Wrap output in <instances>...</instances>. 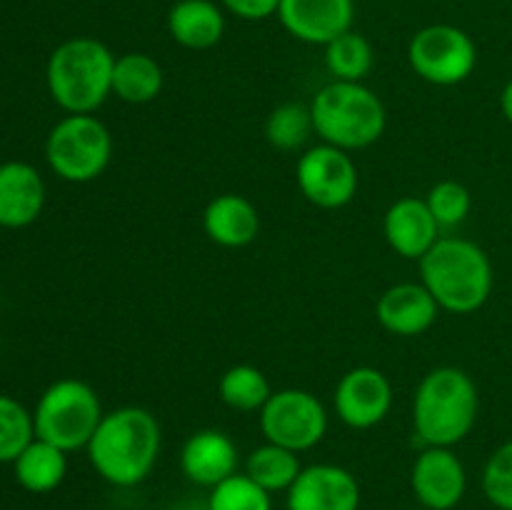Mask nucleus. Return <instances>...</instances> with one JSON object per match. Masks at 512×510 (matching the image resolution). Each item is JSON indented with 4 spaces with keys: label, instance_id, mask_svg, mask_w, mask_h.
Instances as JSON below:
<instances>
[{
    "label": "nucleus",
    "instance_id": "obj_21",
    "mask_svg": "<svg viewBox=\"0 0 512 510\" xmlns=\"http://www.w3.org/2000/svg\"><path fill=\"white\" fill-rule=\"evenodd\" d=\"M165 75L158 60L148 53H123L115 58L113 95L123 103H153L163 93Z\"/></svg>",
    "mask_w": 512,
    "mask_h": 510
},
{
    "label": "nucleus",
    "instance_id": "obj_1",
    "mask_svg": "<svg viewBox=\"0 0 512 510\" xmlns=\"http://www.w3.org/2000/svg\"><path fill=\"white\" fill-rule=\"evenodd\" d=\"M163 433L150 410L123 405L103 415L88 443V460L95 473L115 488L140 485L160 458Z\"/></svg>",
    "mask_w": 512,
    "mask_h": 510
},
{
    "label": "nucleus",
    "instance_id": "obj_10",
    "mask_svg": "<svg viewBox=\"0 0 512 510\" xmlns=\"http://www.w3.org/2000/svg\"><path fill=\"white\" fill-rule=\"evenodd\" d=\"M295 180L308 203L323 210H340L358 193V168L348 150L318 143L305 150L295 165Z\"/></svg>",
    "mask_w": 512,
    "mask_h": 510
},
{
    "label": "nucleus",
    "instance_id": "obj_20",
    "mask_svg": "<svg viewBox=\"0 0 512 510\" xmlns=\"http://www.w3.org/2000/svg\"><path fill=\"white\" fill-rule=\"evenodd\" d=\"M168 33L180 48H215L225 33L223 8L213 0H178L168 10Z\"/></svg>",
    "mask_w": 512,
    "mask_h": 510
},
{
    "label": "nucleus",
    "instance_id": "obj_17",
    "mask_svg": "<svg viewBox=\"0 0 512 510\" xmlns=\"http://www.w3.org/2000/svg\"><path fill=\"white\" fill-rule=\"evenodd\" d=\"M383 233L390 248L405 260H420L440 240V225L425 198H398L383 218Z\"/></svg>",
    "mask_w": 512,
    "mask_h": 510
},
{
    "label": "nucleus",
    "instance_id": "obj_24",
    "mask_svg": "<svg viewBox=\"0 0 512 510\" xmlns=\"http://www.w3.org/2000/svg\"><path fill=\"white\" fill-rule=\"evenodd\" d=\"M375 65L373 45L365 35L348 30L325 45V68L333 80L345 83H363Z\"/></svg>",
    "mask_w": 512,
    "mask_h": 510
},
{
    "label": "nucleus",
    "instance_id": "obj_25",
    "mask_svg": "<svg viewBox=\"0 0 512 510\" xmlns=\"http://www.w3.org/2000/svg\"><path fill=\"white\" fill-rule=\"evenodd\" d=\"M218 395L228 408L238 410V413H255L263 410L268 398L273 395L268 378L260 368L248 363L233 365L220 375Z\"/></svg>",
    "mask_w": 512,
    "mask_h": 510
},
{
    "label": "nucleus",
    "instance_id": "obj_11",
    "mask_svg": "<svg viewBox=\"0 0 512 510\" xmlns=\"http://www.w3.org/2000/svg\"><path fill=\"white\" fill-rule=\"evenodd\" d=\"M333 405L338 418L353 430H370L388 418L393 408V385L373 365L350 368L335 385Z\"/></svg>",
    "mask_w": 512,
    "mask_h": 510
},
{
    "label": "nucleus",
    "instance_id": "obj_6",
    "mask_svg": "<svg viewBox=\"0 0 512 510\" xmlns=\"http://www.w3.org/2000/svg\"><path fill=\"white\" fill-rule=\"evenodd\" d=\"M103 415L98 393L88 383L78 378L55 380L43 390L33 410L35 438L65 453L88 448Z\"/></svg>",
    "mask_w": 512,
    "mask_h": 510
},
{
    "label": "nucleus",
    "instance_id": "obj_32",
    "mask_svg": "<svg viewBox=\"0 0 512 510\" xmlns=\"http://www.w3.org/2000/svg\"><path fill=\"white\" fill-rule=\"evenodd\" d=\"M500 110H503L505 120L512 125V78L505 83L503 93H500Z\"/></svg>",
    "mask_w": 512,
    "mask_h": 510
},
{
    "label": "nucleus",
    "instance_id": "obj_8",
    "mask_svg": "<svg viewBox=\"0 0 512 510\" xmlns=\"http://www.w3.org/2000/svg\"><path fill=\"white\" fill-rule=\"evenodd\" d=\"M408 63L420 80L440 88L460 85L478 68V45L463 28L433 23L408 43Z\"/></svg>",
    "mask_w": 512,
    "mask_h": 510
},
{
    "label": "nucleus",
    "instance_id": "obj_16",
    "mask_svg": "<svg viewBox=\"0 0 512 510\" xmlns=\"http://www.w3.org/2000/svg\"><path fill=\"white\" fill-rule=\"evenodd\" d=\"M238 445L228 433L215 428L190 435L180 450V470L190 483L215 488L225 478L238 473Z\"/></svg>",
    "mask_w": 512,
    "mask_h": 510
},
{
    "label": "nucleus",
    "instance_id": "obj_22",
    "mask_svg": "<svg viewBox=\"0 0 512 510\" xmlns=\"http://www.w3.org/2000/svg\"><path fill=\"white\" fill-rule=\"evenodd\" d=\"M15 480L28 493L45 495L58 488L68 475V453L53 443L33 438V443L13 460Z\"/></svg>",
    "mask_w": 512,
    "mask_h": 510
},
{
    "label": "nucleus",
    "instance_id": "obj_26",
    "mask_svg": "<svg viewBox=\"0 0 512 510\" xmlns=\"http://www.w3.org/2000/svg\"><path fill=\"white\" fill-rule=\"evenodd\" d=\"M313 133V113L305 103H280L265 120V140L283 153L300 150Z\"/></svg>",
    "mask_w": 512,
    "mask_h": 510
},
{
    "label": "nucleus",
    "instance_id": "obj_13",
    "mask_svg": "<svg viewBox=\"0 0 512 510\" xmlns=\"http://www.w3.org/2000/svg\"><path fill=\"white\" fill-rule=\"evenodd\" d=\"M285 505L288 510H358L360 483L343 465H305L285 493Z\"/></svg>",
    "mask_w": 512,
    "mask_h": 510
},
{
    "label": "nucleus",
    "instance_id": "obj_7",
    "mask_svg": "<svg viewBox=\"0 0 512 510\" xmlns=\"http://www.w3.org/2000/svg\"><path fill=\"white\" fill-rule=\"evenodd\" d=\"M50 170L68 183L100 178L113 158V135L103 120L88 115H65L45 140Z\"/></svg>",
    "mask_w": 512,
    "mask_h": 510
},
{
    "label": "nucleus",
    "instance_id": "obj_2",
    "mask_svg": "<svg viewBox=\"0 0 512 510\" xmlns=\"http://www.w3.org/2000/svg\"><path fill=\"white\" fill-rule=\"evenodd\" d=\"M420 263V283L430 290L440 310L470 315L493 293V263L478 243L458 235L440 238Z\"/></svg>",
    "mask_w": 512,
    "mask_h": 510
},
{
    "label": "nucleus",
    "instance_id": "obj_33",
    "mask_svg": "<svg viewBox=\"0 0 512 510\" xmlns=\"http://www.w3.org/2000/svg\"><path fill=\"white\" fill-rule=\"evenodd\" d=\"M408 510H428V508H423V505H418V508H408Z\"/></svg>",
    "mask_w": 512,
    "mask_h": 510
},
{
    "label": "nucleus",
    "instance_id": "obj_5",
    "mask_svg": "<svg viewBox=\"0 0 512 510\" xmlns=\"http://www.w3.org/2000/svg\"><path fill=\"white\" fill-rule=\"evenodd\" d=\"M310 113L320 143L348 153L378 143L388 125L383 100L365 83L333 80L323 85L310 103Z\"/></svg>",
    "mask_w": 512,
    "mask_h": 510
},
{
    "label": "nucleus",
    "instance_id": "obj_15",
    "mask_svg": "<svg viewBox=\"0 0 512 510\" xmlns=\"http://www.w3.org/2000/svg\"><path fill=\"white\" fill-rule=\"evenodd\" d=\"M440 305L423 283L390 285L375 303V318L388 333L418 338L435 325Z\"/></svg>",
    "mask_w": 512,
    "mask_h": 510
},
{
    "label": "nucleus",
    "instance_id": "obj_31",
    "mask_svg": "<svg viewBox=\"0 0 512 510\" xmlns=\"http://www.w3.org/2000/svg\"><path fill=\"white\" fill-rule=\"evenodd\" d=\"M220 5L240 20H265L278 15L280 0H220Z\"/></svg>",
    "mask_w": 512,
    "mask_h": 510
},
{
    "label": "nucleus",
    "instance_id": "obj_29",
    "mask_svg": "<svg viewBox=\"0 0 512 510\" xmlns=\"http://www.w3.org/2000/svg\"><path fill=\"white\" fill-rule=\"evenodd\" d=\"M430 213L438 220L440 228H455V225L465 223L473 208V195L458 180H440L425 195Z\"/></svg>",
    "mask_w": 512,
    "mask_h": 510
},
{
    "label": "nucleus",
    "instance_id": "obj_9",
    "mask_svg": "<svg viewBox=\"0 0 512 510\" xmlns=\"http://www.w3.org/2000/svg\"><path fill=\"white\" fill-rule=\"evenodd\" d=\"M260 430L268 443L305 453L328 433V410L310 390H273L260 410Z\"/></svg>",
    "mask_w": 512,
    "mask_h": 510
},
{
    "label": "nucleus",
    "instance_id": "obj_28",
    "mask_svg": "<svg viewBox=\"0 0 512 510\" xmlns=\"http://www.w3.org/2000/svg\"><path fill=\"white\" fill-rule=\"evenodd\" d=\"M33 438V413L15 398L0 393V463H13Z\"/></svg>",
    "mask_w": 512,
    "mask_h": 510
},
{
    "label": "nucleus",
    "instance_id": "obj_23",
    "mask_svg": "<svg viewBox=\"0 0 512 510\" xmlns=\"http://www.w3.org/2000/svg\"><path fill=\"white\" fill-rule=\"evenodd\" d=\"M300 470H303L300 453L283 448V445L268 443V440L258 445L245 460V475L253 478L260 488L268 490L270 495L288 493Z\"/></svg>",
    "mask_w": 512,
    "mask_h": 510
},
{
    "label": "nucleus",
    "instance_id": "obj_19",
    "mask_svg": "<svg viewBox=\"0 0 512 510\" xmlns=\"http://www.w3.org/2000/svg\"><path fill=\"white\" fill-rule=\"evenodd\" d=\"M203 230L220 248H245L260 233V213L245 195L223 193L205 205Z\"/></svg>",
    "mask_w": 512,
    "mask_h": 510
},
{
    "label": "nucleus",
    "instance_id": "obj_30",
    "mask_svg": "<svg viewBox=\"0 0 512 510\" xmlns=\"http://www.w3.org/2000/svg\"><path fill=\"white\" fill-rule=\"evenodd\" d=\"M483 493L498 510H512V440L495 448L485 463Z\"/></svg>",
    "mask_w": 512,
    "mask_h": 510
},
{
    "label": "nucleus",
    "instance_id": "obj_12",
    "mask_svg": "<svg viewBox=\"0 0 512 510\" xmlns=\"http://www.w3.org/2000/svg\"><path fill=\"white\" fill-rule=\"evenodd\" d=\"M410 488L428 510H453L468 490V470L453 448L425 445L410 470Z\"/></svg>",
    "mask_w": 512,
    "mask_h": 510
},
{
    "label": "nucleus",
    "instance_id": "obj_14",
    "mask_svg": "<svg viewBox=\"0 0 512 510\" xmlns=\"http://www.w3.org/2000/svg\"><path fill=\"white\" fill-rule=\"evenodd\" d=\"M278 20L300 43L325 48L353 30L355 0H280Z\"/></svg>",
    "mask_w": 512,
    "mask_h": 510
},
{
    "label": "nucleus",
    "instance_id": "obj_18",
    "mask_svg": "<svg viewBox=\"0 0 512 510\" xmlns=\"http://www.w3.org/2000/svg\"><path fill=\"white\" fill-rule=\"evenodd\" d=\"M43 175L23 160L0 165V228L18 230L35 223L43 213Z\"/></svg>",
    "mask_w": 512,
    "mask_h": 510
},
{
    "label": "nucleus",
    "instance_id": "obj_27",
    "mask_svg": "<svg viewBox=\"0 0 512 510\" xmlns=\"http://www.w3.org/2000/svg\"><path fill=\"white\" fill-rule=\"evenodd\" d=\"M205 510H273V495L245 473H235L210 488Z\"/></svg>",
    "mask_w": 512,
    "mask_h": 510
},
{
    "label": "nucleus",
    "instance_id": "obj_4",
    "mask_svg": "<svg viewBox=\"0 0 512 510\" xmlns=\"http://www.w3.org/2000/svg\"><path fill=\"white\" fill-rule=\"evenodd\" d=\"M115 55L103 40L70 38L50 53L45 80L50 98L68 115L95 113L113 95Z\"/></svg>",
    "mask_w": 512,
    "mask_h": 510
},
{
    "label": "nucleus",
    "instance_id": "obj_3",
    "mask_svg": "<svg viewBox=\"0 0 512 510\" xmlns=\"http://www.w3.org/2000/svg\"><path fill=\"white\" fill-rule=\"evenodd\" d=\"M480 395L475 380L455 365H440L415 388L413 428L423 445L453 448L473 433Z\"/></svg>",
    "mask_w": 512,
    "mask_h": 510
}]
</instances>
